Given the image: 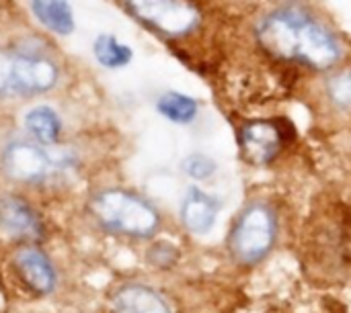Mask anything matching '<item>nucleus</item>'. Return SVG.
<instances>
[{
    "label": "nucleus",
    "mask_w": 351,
    "mask_h": 313,
    "mask_svg": "<svg viewBox=\"0 0 351 313\" xmlns=\"http://www.w3.org/2000/svg\"><path fill=\"white\" fill-rule=\"evenodd\" d=\"M220 211L222 203L218 197L199 187H189L179 207V219L189 234L206 236L216 228Z\"/></svg>",
    "instance_id": "nucleus-8"
},
{
    "label": "nucleus",
    "mask_w": 351,
    "mask_h": 313,
    "mask_svg": "<svg viewBox=\"0 0 351 313\" xmlns=\"http://www.w3.org/2000/svg\"><path fill=\"white\" fill-rule=\"evenodd\" d=\"M128 14L167 41L197 37L208 23L202 0H121Z\"/></svg>",
    "instance_id": "nucleus-3"
},
{
    "label": "nucleus",
    "mask_w": 351,
    "mask_h": 313,
    "mask_svg": "<svg viewBox=\"0 0 351 313\" xmlns=\"http://www.w3.org/2000/svg\"><path fill=\"white\" fill-rule=\"evenodd\" d=\"M226 2H230V4H253L255 0H226Z\"/></svg>",
    "instance_id": "nucleus-19"
},
{
    "label": "nucleus",
    "mask_w": 351,
    "mask_h": 313,
    "mask_svg": "<svg viewBox=\"0 0 351 313\" xmlns=\"http://www.w3.org/2000/svg\"><path fill=\"white\" fill-rule=\"evenodd\" d=\"M0 164L8 178L25 185H41L70 172L76 166V154L37 141H12L2 150Z\"/></svg>",
    "instance_id": "nucleus-6"
},
{
    "label": "nucleus",
    "mask_w": 351,
    "mask_h": 313,
    "mask_svg": "<svg viewBox=\"0 0 351 313\" xmlns=\"http://www.w3.org/2000/svg\"><path fill=\"white\" fill-rule=\"evenodd\" d=\"M150 258L156 267H171L177 258V248L169 242H160L150 250Z\"/></svg>",
    "instance_id": "nucleus-18"
},
{
    "label": "nucleus",
    "mask_w": 351,
    "mask_h": 313,
    "mask_svg": "<svg viewBox=\"0 0 351 313\" xmlns=\"http://www.w3.org/2000/svg\"><path fill=\"white\" fill-rule=\"evenodd\" d=\"M321 94L335 115H351V64L346 62L323 74Z\"/></svg>",
    "instance_id": "nucleus-13"
},
{
    "label": "nucleus",
    "mask_w": 351,
    "mask_h": 313,
    "mask_svg": "<svg viewBox=\"0 0 351 313\" xmlns=\"http://www.w3.org/2000/svg\"><path fill=\"white\" fill-rule=\"evenodd\" d=\"M292 125L288 119H245L237 127V146L241 158L255 168L271 166L288 148Z\"/></svg>",
    "instance_id": "nucleus-7"
},
{
    "label": "nucleus",
    "mask_w": 351,
    "mask_h": 313,
    "mask_svg": "<svg viewBox=\"0 0 351 313\" xmlns=\"http://www.w3.org/2000/svg\"><path fill=\"white\" fill-rule=\"evenodd\" d=\"M255 47L269 59L311 74H327L350 57L343 35L306 0H280L251 27Z\"/></svg>",
    "instance_id": "nucleus-1"
},
{
    "label": "nucleus",
    "mask_w": 351,
    "mask_h": 313,
    "mask_svg": "<svg viewBox=\"0 0 351 313\" xmlns=\"http://www.w3.org/2000/svg\"><path fill=\"white\" fill-rule=\"evenodd\" d=\"M280 238V215L267 201H251L237 215L228 234V252L241 267L263 262Z\"/></svg>",
    "instance_id": "nucleus-4"
},
{
    "label": "nucleus",
    "mask_w": 351,
    "mask_h": 313,
    "mask_svg": "<svg viewBox=\"0 0 351 313\" xmlns=\"http://www.w3.org/2000/svg\"><path fill=\"white\" fill-rule=\"evenodd\" d=\"M113 313H173L167 299L146 285H125L113 295Z\"/></svg>",
    "instance_id": "nucleus-11"
},
{
    "label": "nucleus",
    "mask_w": 351,
    "mask_h": 313,
    "mask_svg": "<svg viewBox=\"0 0 351 313\" xmlns=\"http://www.w3.org/2000/svg\"><path fill=\"white\" fill-rule=\"evenodd\" d=\"M0 230L16 240H37L43 234V223L35 209L19 197L0 199Z\"/></svg>",
    "instance_id": "nucleus-9"
},
{
    "label": "nucleus",
    "mask_w": 351,
    "mask_h": 313,
    "mask_svg": "<svg viewBox=\"0 0 351 313\" xmlns=\"http://www.w3.org/2000/svg\"><path fill=\"white\" fill-rule=\"evenodd\" d=\"M14 271L19 273L21 281L37 295H47L56 287V271L49 258L33 246L21 248L14 254Z\"/></svg>",
    "instance_id": "nucleus-10"
},
{
    "label": "nucleus",
    "mask_w": 351,
    "mask_h": 313,
    "mask_svg": "<svg viewBox=\"0 0 351 313\" xmlns=\"http://www.w3.org/2000/svg\"><path fill=\"white\" fill-rule=\"evenodd\" d=\"M181 172L191 178L193 182H206L210 178L216 176L218 172V162L208 156V154H202V152H193L189 154L187 158H183L181 162Z\"/></svg>",
    "instance_id": "nucleus-17"
},
{
    "label": "nucleus",
    "mask_w": 351,
    "mask_h": 313,
    "mask_svg": "<svg viewBox=\"0 0 351 313\" xmlns=\"http://www.w3.org/2000/svg\"><path fill=\"white\" fill-rule=\"evenodd\" d=\"M93 55L99 66H103L107 70H121L132 64L134 49L128 43L119 41L115 35L101 33L93 41Z\"/></svg>",
    "instance_id": "nucleus-16"
},
{
    "label": "nucleus",
    "mask_w": 351,
    "mask_h": 313,
    "mask_svg": "<svg viewBox=\"0 0 351 313\" xmlns=\"http://www.w3.org/2000/svg\"><path fill=\"white\" fill-rule=\"evenodd\" d=\"M31 12L37 23L53 35L68 37L76 29L70 0H31Z\"/></svg>",
    "instance_id": "nucleus-12"
},
{
    "label": "nucleus",
    "mask_w": 351,
    "mask_h": 313,
    "mask_svg": "<svg viewBox=\"0 0 351 313\" xmlns=\"http://www.w3.org/2000/svg\"><path fill=\"white\" fill-rule=\"evenodd\" d=\"M62 117L47 105L33 107L25 113V129L33 141L43 146H56L62 135Z\"/></svg>",
    "instance_id": "nucleus-15"
},
{
    "label": "nucleus",
    "mask_w": 351,
    "mask_h": 313,
    "mask_svg": "<svg viewBox=\"0 0 351 313\" xmlns=\"http://www.w3.org/2000/svg\"><path fill=\"white\" fill-rule=\"evenodd\" d=\"M60 82L58 64L35 49H0V98L37 96Z\"/></svg>",
    "instance_id": "nucleus-5"
},
{
    "label": "nucleus",
    "mask_w": 351,
    "mask_h": 313,
    "mask_svg": "<svg viewBox=\"0 0 351 313\" xmlns=\"http://www.w3.org/2000/svg\"><path fill=\"white\" fill-rule=\"evenodd\" d=\"M160 117H165L173 125H191L197 121L202 113V105L195 96L179 92V90H165L158 94L154 103Z\"/></svg>",
    "instance_id": "nucleus-14"
},
{
    "label": "nucleus",
    "mask_w": 351,
    "mask_h": 313,
    "mask_svg": "<svg viewBox=\"0 0 351 313\" xmlns=\"http://www.w3.org/2000/svg\"><path fill=\"white\" fill-rule=\"evenodd\" d=\"M95 221L117 236L146 240L160 228V213L144 197L125 189H107L90 199Z\"/></svg>",
    "instance_id": "nucleus-2"
}]
</instances>
